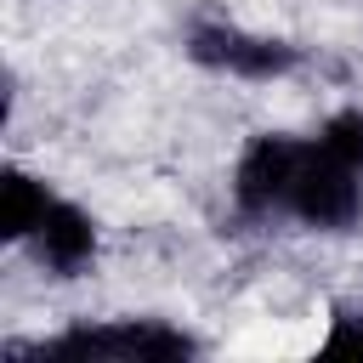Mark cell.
Returning <instances> with one entry per match:
<instances>
[{"label": "cell", "mask_w": 363, "mask_h": 363, "mask_svg": "<svg viewBox=\"0 0 363 363\" xmlns=\"http://www.w3.org/2000/svg\"><path fill=\"white\" fill-rule=\"evenodd\" d=\"M301 227H318V233H346L357 227L363 216V170L329 159L318 142H306L301 164H295V182H289V204H284Z\"/></svg>", "instance_id": "1"}, {"label": "cell", "mask_w": 363, "mask_h": 363, "mask_svg": "<svg viewBox=\"0 0 363 363\" xmlns=\"http://www.w3.org/2000/svg\"><path fill=\"white\" fill-rule=\"evenodd\" d=\"M40 357H125V363H176L193 357L199 340L159 323V318H125V323H96V329H68L57 340L34 346Z\"/></svg>", "instance_id": "2"}, {"label": "cell", "mask_w": 363, "mask_h": 363, "mask_svg": "<svg viewBox=\"0 0 363 363\" xmlns=\"http://www.w3.org/2000/svg\"><path fill=\"white\" fill-rule=\"evenodd\" d=\"M187 57L199 68H216V74H233V79H278L301 62V51L289 40L250 34L238 23H193L187 28Z\"/></svg>", "instance_id": "3"}, {"label": "cell", "mask_w": 363, "mask_h": 363, "mask_svg": "<svg viewBox=\"0 0 363 363\" xmlns=\"http://www.w3.org/2000/svg\"><path fill=\"white\" fill-rule=\"evenodd\" d=\"M301 153H306V142H295V136H278V130L250 136V147H244L238 164H233V199H238V210H244V216H272V210H284Z\"/></svg>", "instance_id": "4"}, {"label": "cell", "mask_w": 363, "mask_h": 363, "mask_svg": "<svg viewBox=\"0 0 363 363\" xmlns=\"http://www.w3.org/2000/svg\"><path fill=\"white\" fill-rule=\"evenodd\" d=\"M28 244H34V255H40L45 272L79 278V272L96 261V221H91V210H79L74 199H51V210H45V221L34 227Z\"/></svg>", "instance_id": "5"}, {"label": "cell", "mask_w": 363, "mask_h": 363, "mask_svg": "<svg viewBox=\"0 0 363 363\" xmlns=\"http://www.w3.org/2000/svg\"><path fill=\"white\" fill-rule=\"evenodd\" d=\"M51 199H57V193H51L40 176L6 170V182H0V233H6L11 244H28L34 227L45 221V210H51Z\"/></svg>", "instance_id": "6"}, {"label": "cell", "mask_w": 363, "mask_h": 363, "mask_svg": "<svg viewBox=\"0 0 363 363\" xmlns=\"http://www.w3.org/2000/svg\"><path fill=\"white\" fill-rule=\"evenodd\" d=\"M318 147H323L329 159L363 170V108H340V113H329L323 130H318Z\"/></svg>", "instance_id": "7"}, {"label": "cell", "mask_w": 363, "mask_h": 363, "mask_svg": "<svg viewBox=\"0 0 363 363\" xmlns=\"http://www.w3.org/2000/svg\"><path fill=\"white\" fill-rule=\"evenodd\" d=\"M323 357H363V323L352 312H335V329L323 340Z\"/></svg>", "instance_id": "8"}]
</instances>
